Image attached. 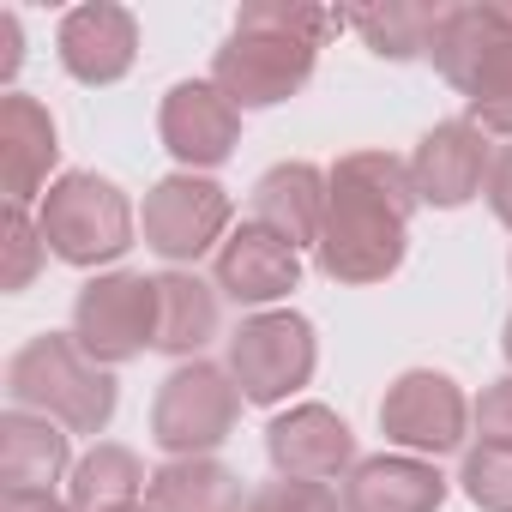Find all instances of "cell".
I'll return each mask as SVG.
<instances>
[{
  "instance_id": "9",
  "label": "cell",
  "mask_w": 512,
  "mask_h": 512,
  "mask_svg": "<svg viewBox=\"0 0 512 512\" xmlns=\"http://www.w3.org/2000/svg\"><path fill=\"white\" fill-rule=\"evenodd\" d=\"M380 428L392 446H404L410 458H446L464 446L470 428V398L452 374L440 368H410L386 386L380 398Z\"/></svg>"
},
{
  "instance_id": "31",
  "label": "cell",
  "mask_w": 512,
  "mask_h": 512,
  "mask_svg": "<svg viewBox=\"0 0 512 512\" xmlns=\"http://www.w3.org/2000/svg\"><path fill=\"white\" fill-rule=\"evenodd\" d=\"M19 61H25V49H19V13H0V79H13Z\"/></svg>"
},
{
  "instance_id": "24",
  "label": "cell",
  "mask_w": 512,
  "mask_h": 512,
  "mask_svg": "<svg viewBox=\"0 0 512 512\" xmlns=\"http://www.w3.org/2000/svg\"><path fill=\"white\" fill-rule=\"evenodd\" d=\"M464 103H470V127H482V133H500V139H512V37L482 61V73L470 79V91H464Z\"/></svg>"
},
{
  "instance_id": "25",
  "label": "cell",
  "mask_w": 512,
  "mask_h": 512,
  "mask_svg": "<svg viewBox=\"0 0 512 512\" xmlns=\"http://www.w3.org/2000/svg\"><path fill=\"white\" fill-rule=\"evenodd\" d=\"M458 488L482 512H512V446H470L458 464Z\"/></svg>"
},
{
  "instance_id": "14",
  "label": "cell",
  "mask_w": 512,
  "mask_h": 512,
  "mask_svg": "<svg viewBox=\"0 0 512 512\" xmlns=\"http://www.w3.org/2000/svg\"><path fill=\"white\" fill-rule=\"evenodd\" d=\"M55 163H61L55 115L37 97L7 91L0 97V187H7V205H25V211H31V199L43 205V193L61 181Z\"/></svg>"
},
{
  "instance_id": "28",
  "label": "cell",
  "mask_w": 512,
  "mask_h": 512,
  "mask_svg": "<svg viewBox=\"0 0 512 512\" xmlns=\"http://www.w3.org/2000/svg\"><path fill=\"white\" fill-rule=\"evenodd\" d=\"M476 434H482V446H512V374L506 380H494L482 398H476Z\"/></svg>"
},
{
  "instance_id": "6",
  "label": "cell",
  "mask_w": 512,
  "mask_h": 512,
  "mask_svg": "<svg viewBox=\"0 0 512 512\" xmlns=\"http://www.w3.org/2000/svg\"><path fill=\"white\" fill-rule=\"evenodd\" d=\"M314 368H320V338H314V320L296 308L247 314L229 332V374L247 404H284L314 380Z\"/></svg>"
},
{
  "instance_id": "30",
  "label": "cell",
  "mask_w": 512,
  "mask_h": 512,
  "mask_svg": "<svg viewBox=\"0 0 512 512\" xmlns=\"http://www.w3.org/2000/svg\"><path fill=\"white\" fill-rule=\"evenodd\" d=\"M0 512H73L49 488H0Z\"/></svg>"
},
{
  "instance_id": "3",
  "label": "cell",
  "mask_w": 512,
  "mask_h": 512,
  "mask_svg": "<svg viewBox=\"0 0 512 512\" xmlns=\"http://www.w3.org/2000/svg\"><path fill=\"white\" fill-rule=\"evenodd\" d=\"M7 398L13 410H37L61 422L67 434H103L115 422V374L97 368L73 332H37L7 362Z\"/></svg>"
},
{
  "instance_id": "23",
  "label": "cell",
  "mask_w": 512,
  "mask_h": 512,
  "mask_svg": "<svg viewBox=\"0 0 512 512\" xmlns=\"http://www.w3.org/2000/svg\"><path fill=\"white\" fill-rule=\"evenodd\" d=\"M344 25L386 61H416L428 55L434 43V25H440V7H410V0H386V7H356L344 13Z\"/></svg>"
},
{
  "instance_id": "11",
  "label": "cell",
  "mask_w": 512,
  "mask_h": 512,
  "mask_svg": "<svg viewBox=\"0 0 512 512\" xmlns=\"http://www.w3.org/2000/svg\"><path fill=\"white\" fill-rule=\"evenodd\" d=\"M488 169H494L488 133L470 127V121H434V127L416 139V157H410L416 199L434 205V211H458V205H470V199L488 187Z\"/></svg>"
},
{
  "instance_id": "20",
  "label": "cell",
  "mask_w": 512,
  "mask_h": 512,
  "mask_svg": "<svg viewBox=\"0 0 512 512\" xmlns=\"http://www.w3.org/2000/svg\"><path fill=\"white\" fill-rule=\"evenodd\" d=\"M217 284L193 278V272H163L157 278V344L163 356H181V362H199V350L217 338L223 326V308H217Z\"/></svg>"
},
{
  "instance_id": "33",
  "label": "cell",
  "mask_w": 512,
  "mask_h": 512,
  "mask_svg": "<svg viewBox=\"0 0 512 512\" xmlns=\"http://www.w3.org/2000/svg\"><path fill=\"white\" fill-rule=\"evenodd\" d=\"M121 512H151V506H145V500H139V506H121Z\"/></svg>"
},
{
  "instance_id": "2",
  "label": "cell",
  "mask_w": 512,
  "mask_h": 512,
  "mask_svg": "<svg viewBox=\"0 0 512 512\" xmlns=\"http://www.w3.org/2000/svg\"><path fill=\"white\" fill-rule=\"evenodd\" d=\"M344 31V13L302 7V0H247L235 13L229 43L211 55V85L247 115L290 103L320 61V43Z\"/></svg>"
},
{
  "instance_id": "4",
  "label": "cell",
  "mask_w": 512,
  "mask_h": 512,
  "mask_svg": "<svg viewBox=\"0 0 512 512\" xmlns=\"http://www.w3.org/2000/svg\"><path fill=\"white\" fill-rule=\"evenodd\" d=\"M37 229H43V241H49V253L61 266L91 272V266H115L121 253L133 247V205H127V193L109 175L67 169L43 193Z\"/></svg>"
},
{
  "instance_id": "29",
  "label": "cell",
  "mask_w": 512,
  "mask_h": 512,
  "mask_svg": "<svg viewBox=\"0 0 512 512\" xmlns=\"http://www.w3.org/2000/svg\"><path fill=\"white\" fill-rule=\"evenodd\" d=\"M488 211L512 229V145L494 151V169H488Z\"/></svg>"
},
{
  "instance_id": "7",
  "label": "cell",
  "mask_w": 512,
  "mask_h": 512,
  "mask_svg": "<svg viewBox=\"0 0 512 512\" xmlns=\"http://www.w3.org/2000/svg\"><path fill=\"white\" fill-rule=\"evenodd\" d=\"M73 338L97 368H121L157 344V278L97 272L73 296Z\"/></svg>"
},
{
  "instance_id": "19",
  "label": "cell",
  "mask_w": 512,
  "mask_h": 512,
  "mask_svg": "<svg viewBox=\"0 0 512 512\" xmlns=\"http://www.w3.org/2000/svg\"><path fill=\"white\" fill-rule=\"evenodd\" d=\"M512 37V7H488V0H470V7H440L428 61L452 91H470V79L482 73V61Z\"/></svg>"
},
{
  "instance_id": "13",
  "label": "cell",
  "mask_w": 512,
  "mask_h": 512,
  "mask_svg": "<svg viewBox=\"0 0 512 512\" xmlns=\"http://www.w3.org/2000/svg\"><path fill=\"white\" fill-rule=\"evenodd\" d=\"M55 55L79 85H121L139 61V19L115 0H85L61 19Z\"/></svg>"
},
{
  "instance_id": "8",
  "label": "cell",
  "mask_w": 512,
  "mask_h": 512,
  "mask_svg": "<svg viewBox=\"0 0 512 512\" xmlns=\"http://www.w3.org/2000/svg\"><path fill=\"white\" fill-rule=\"evenodd\" d=\"M229 217H235V199L229 187H217L211 175H163L151 193H145V211H139V229H145V247L157 260H169L175 272L205 260L211 247L229 241Z\"/></svg>"
},
{
  "instance_id": "12",
  "label": "cell",
  "mask_w": 512,
  "mask_h": 512,
  "mask_svg": "<svg viewBox=\"0 0 512 512\" xmlns=\"http://www.w3.org/2000/svg\"><path fill=\"white\" fill-rule=\"evenodd\" d=\"M266 458L278 476H296V482H332V476H350L362 464L356 434L332 404H290L266 428Z\"/></svg>"
},
{
  "instance_id": "1",
  "label": "cell",
  "mask_w": 512,
  "mask_h": 512,
  "mask_svg": "<svg viewBox=\"0 0 512 512\" xmlns=\"http://www.w3.org/2000/svg\"><path fill=\"white\" fill-rule=\"evenodd\" d=\"M410 163L392 151H350L326 169V223L314 266L332 284H386L404 266L416 217Z\"/></svg>"
},
{
  "instance_id": "10",
  "label": "cell",
  "mask_w": 512,
  "mask_h": 512,
  "mask_svg": "<svg viewBox=\"0 0 512 512\" xmlns=\"http://www.w3.org/2000/svg\"><path fill=\"white\" fill-rule=\"evenodd\" d=\"M157 133H163V151L199 175V169H217L235 157L241 145V109L211 85V79H181L169 85L163 109H157Z\"/></svg>"
},
{
  "instance_id": "22",
  "label": "cell",
  "mask_w": 512,
  "mask_h": 512,
  "mask_svg": "<svg viewBox=\"0 0 512 512\" xmlns=\"http://www.w3.org/2000/svg\"><path fill=\"white\" fill-rule=\"evenodd\" d=\"M151 488L145 464L133 446H115V440H97L79 464H73V482H67V506L73 512H121V506H139V494Z\"/></svg>"
},
{
  "instance_id": "18",
  "label": "cell",
  "mask_w": 512,
  "mask_h": 512,
  "mask_svg": "<svg viewBox=\"0 0 512 512\" xmlns=\"http://www.w3.org/2000/svg\"><path fill=\"white\" fill-rule=\"evenodd\" d=\"M73 476V434L37 410L0 416V488H49Z\"/></svg>"
},
{
  "instance_id": "32",
  "label": "cell",
  "mask_w": 512,
  "mask_h": 512,
  "mask_svg": "<svg viewBox=\"0 0 512 512\" xmlns=\"http://www.w3.org/2000/svg\"><path fill=\"white\" fill-rule=\"evenodd\" d=\"M500 350H506V362H512V320H506V332H500Z\"/></svg>"
},
{
  "instance_id": "16",
  "label": "cell",
  "mask_w": 512,
  "mask_h": 512,
  "mask_svg": "<svg viewBox=\"0 0 512 512\" xmlns=\"http://www.w3.org/2000/svg\"><path fill=\"white\" fill-rule=\"evenodd\" d=\"M440 506H446V476L434 470V458L380 452L344 476V512H440Z\"/></svg>"
},
{
  "instance_id": "5",
  "label": "cell",
  "mask_w": 512,
  "mask_h": 512,
  "mask_svg": "<svg viewBox=\"0 0 512 512\" xmlns=\"http://www.w3.org/2000/svg\"><path fill=\"white\" fill-rule=\"evenodd\" d=\"M241 386L217 362H181L151 398V440L169 458H211L241 422Z\"/></svg>"
},
{
  "instance_id": "21",
  "label": "cell",
  "mask_w": 512,
  "mask_h": 512,
  "mask_svg": "<svg viewBox=\"0 0 512 512\" xmlns=\"http://www.w3.org/2000/svg\"><path fill=\"white\" fill-rule=\"evenodd\" d=\"M151 512H241V476L217 458H169L145 488Z\"/></svg>"
},
{
  "instance_id": "26",
  "label": "cell",
  "mask_w": 512,
  "mask_h": 512,
  "mask_svg": "<svg viewBox=\"0 0 512 512\" xmlns=\"http://www.w3.org/2000/svg\"><path fill=\"white\" fill-rule=\"evenodd\" d=\"M0 247H7V266H0V290H31L37 284V272H43V260H49V241H43V229H37V217L25 211V205H7V223H0Z\"/></svg>"
},
{
  "instance_id": "17",
  "label": "cell",
  "mask_w": 512,
  "mask_h": 512,
  "mask_svg": "<svg viewBox=\"0 0 512 512\" xmlns=\"http://www.w3.org/2000/svg\"><path fill=\"white\" fill-rule=\"evenodd\" d=\"M253 223L272 229L278 241L320 247V223H326V175L314 163H272L253 181Z\"/></svg>"
},
{
  "instance_id": "15",
  "label": "cell",
  "mask_w": 512,
  "mask_h": 512,
  "mask_svg": "<svg viewBox=\"0 0 512 512\" xmlns=\"http://www.w3.org/2000/svg\"><path fill=\"white\" fill-rule=\"evenodd\" d=\"M296 284H302V253L290 241H278L272 229H260L253 217L241 229H229V241L217 247V290L229 302H241V308H260L266 314Z\"/></svg>"
},
{
  "instance_id": "27",
  "label": "cell",
  "mask_w": 512,
  "mask_h": 512,
  "mask_svg": "<svg viewBox=\"0 0 512 512\" xmlns=\"http://www.w3.org/2000/svg\"><path fill=\"white\" fill-rule=\"evenodd\" d=\"M247 512H344V500L326 488V482H296V476H278L266 488L247 494Z\"/></svg>"
}]
</instances>
